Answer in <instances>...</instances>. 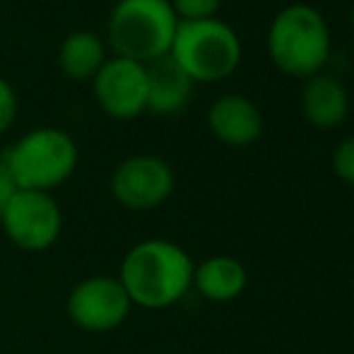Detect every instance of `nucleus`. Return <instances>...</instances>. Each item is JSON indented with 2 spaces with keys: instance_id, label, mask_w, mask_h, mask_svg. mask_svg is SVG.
<instances>
[{
  "instance_id": "17",
  "label": "nucleus",
  "mask_w": 354,
  "mask_h": 354,
  "mask_svg": "<svg viewBox=\"0 0 354 354\" xmlns=\"http://www.w3.org/2000/svg\"><path fill=\"white\" fill-rule=\"evenodd\" d=\"M17 111H19L17 92H15L8 80L0 77V136L12 128L15 118H17Z\"/></svg>"
},
{
  "instance_id": "9",
  "label": "nucleus",
  "mask_w": 354,
  "mask_h": 354,
  "mask_svg": "<svg viewBox=\"0 0 354 354\" xmlns=\"http://www.w3.org/2000/svg\"><path fill=\"white\" fill-rule=\"evenodd\" d=\"M92 89L106 116L133 121L147 111V66L113 56L94 75Z\"/></svg>"
},
{
  "instance_id": "19",
  "label": "nucleus",
  "mask_w": 354,
  "mask_h": 354,
  "mask_svg": "<svg viewBox=\"0 0 354 354\" xmlns=\"http://www.w3.org/2000/svg\"><path fill=\"white\" fill-rule=\"evenodd\" d=\"M350 27H352V34H354V3H352V10H350Z\"/></svg>"
},
{
  "instance_id": "8",
  "label": "nucleus",
  "mask_w": 354,
  "mask_h": 354,
  "mask_svg": "<svg viewBox=\"0 0 354 354\" xmlns=\"http://www.w3.org/2000/svg\"><path fill=\"white\" fill-rule=\"evenodd\" d=\"M174 186H176L174 169L154 154H136L123 159L113 169L109 181L113 201L126 210L136 212L154 210L167 203L174 193Z\"/></svg>"
},
{
  "instance_id": "4",
  "label": "nucleus",
  "mask_w": 354,
  "mask_h": 354,
  "mask_svg": "<svg viewBox=\"0 0 354 354\" xmlns=\"http://www.w3.org/2000/svg\"><path fill=\"white\" fill-rule=\"evenodd\" d=\"M178 17L171 0H118L109 15V46L142 66L169 56Z\"/></svg>"
},
{
  "instance_id": "5",
  "label": "nucleus",
  "mask_w": 354,
  "mask_h": 354,
  "mask_svg": "<svg viewBox=\"0 0 354 354\" xmlns=\"http://www.w3.org/2000/svg\"><path fill=\"white\" fill-rule=\"evenodd\" d=\"M169 56L193 82H219L236 73L243 48L239 34L227 22L212 17L178 22Z\"/></svg>"
},
{
  "instance_id": "12",
  "label": "nucleus",
  "mask_w": 354,
  "mask_h": 354,
  "mask_svg": "<svg viewBox=\"0 0 354 354\" xmlns=\"http://www.w3.org/2000/svg\"><path fill=\"white\" fill-rule=\"evenodd\" d=\"M193 80L178 68L171 56L147 66V111L154 116H176L188 106Z\"/></svg>"
},
{
  "instance_id": "6",
  "label": "nucleus",
  "mask_w": 354,
  "mask_h": 354,
  "mask_svg": "<svg viewBox=\"0 0 354 354\" xmlns=\"http://www.w3.org/2000/svg\"><path fill=\"white\" fill-rule=\"evenodd\" d=\"M0 227L19 251L44 253L61 239L63 210L53 193L17 188L0 217Z\"/></svg>"
},
{
  "instance_id": "1",
  "label": "nucleus",
  "mask_w": 354,
  "mask_h": 354,
  "mask_svg": "<svg viewBox=\"0 0 354 354\" xmlns=\"http://www.w3.org/2000/svg\"><path fill=\"white\" fill-rule=\"evenodd\" d=\"M193 258L167 239H145L123 256L118 280L133 306L159 311L181 301L193 287Z\"/></svg>"
},
{
  "instance_id": "2",
  "label": "nucleus",
  "mask_w": 354,
  "mask_h": 354,
  "mask_svg": "<svg viewBox=\"0 0 354 354\" xmlns=\"http://www.w3.org/2000/svg\"><path fill=\"white\" fill-rule=\"evenodd\" d=\"M330 27L321 10L306 3L282 8L268 29V53L275 68L294 80L323 73L330 61Z\"/></svg>"
},
{
  "instance_id": "10",
  "label": "nucleus",
  "mask_w": 354,
  "mask_h": 354,
  "mask_svg": "<svg viewBox=\"0 0 354 354\" xmlns=\"http://www.w3.org/2000/svg\"><path fill=\"white\" fill-rule=\"evenodd\" d=\"M210 133L229 147H248L263 136V113L248 97L224 94L207 111Z\"/></svg>"
},
{
  "instance_id": "11",
  "label": "nucleus",
  "mask_w": 354,
  "mask_h": 354,
  "mask_svg": "<svg viewBox=\"0 0 354 354\" xmlns=\"http://www.w3.org/2000/svg\"><path fill=\"white\" fill-rule=\"evenodd\" d=\"M301 113L318 131H333L350 116V94L337 77L318 73L304 80Z\"/></svg>"
},
{
  "instance_id": "16",
  "label": "nucleus",
  "mask_w": 354,
  "mask_h": 354,
  "mask_svg": "<svg viewBox=\"0 0 354 354\" xmlns=\"http://www.w3.org/2000/svg\"><path fill=\"white\" fill-rule=\"evenodd\" d=\"M333 171L340 181L354 188V136L345 138L333 152Z\"/></svg>"
},
{
  "instance_id": "13",
  "label": "nucleus",
  "mask_w": 354,
  "mask_h": 354,
  "mask_svg": "<svg viewBox=\"0 0 354 354\" xmlns=\"http://www.w3.org/2000/svg\"><path fill=\"white\" fill-rule=\"evenodd\" d=\"M246 268L232 256H212L193 272V287L207 301H234L246 289Z\"/></svg>"
},
{
  "instance_id": "15",
  "label": "nucleus",
  "mask_w": 354,
  "mask_h": 354,
  "mask_svg": "<svg viewBox=\"0 0 354 354\" xmlns=\"http://www.w3.org/2000/svg\"><path fill=\"white\" fill-rule=\"evenodd\" d=\"M178 22H201V19L217 17L222 0H171Z\"/></svg>"
},
{
  "instance_id": "3",
  "label": "nucleus",
  "mask_w": 354,
  "mask_h": 354,
  "mask_svg": "<svg viewBox=\"0 0 354 354\" xmlns=\"http://www.w3.org/2000/svg\"><path fill=\"white\" fill-rule=\"evenodd\" d=\"M3 164L19 191L53 193L71 181L80 164V149L66 131L44 126L24 133L5 152Z\"/></svg>"
},
{
  "instance_id": "7",
  "label": "nucleus",
  "mask_w": 354,
  "mask_h": 354,
  "mask_svg": "<svg viewBox=\"0 0 354 354\" xmlns=\"http://www.w3.org/2000/svg\"><path fill=\"white\" fill-rule=\"evenodd\" d=\"M68 318L84 333L104 335L128 321L133 304L118 277L92 275L80 280L68 294Z\"/></svg>"
},
{
  "instance_id": "18",
  "label": "nucleus",
  "mask_w": 354,
  "mask_h": 354,
  "mask_svg": "<svg viewBox=\"0 0 354 354\" xmlns=\"http://www.w3.org/2000/svg\"><path fill=\"white\" fill-rule=\"evenodd\" d=\"M15 191H17V186H15L12 176H10L8 167L3 164V159H0V217H3L5 207H8L10 198L15 196Z\"/></svg>"
},
{
  "instance_id": "14",
  "label": "nucleus",
  "mask_w": 354,
  "mask_h": 354,
  "mask_svg": "<svg viewBox=\"0 0 354 354\" xmlns=\"http://www.w3.org/2000/svg\"><path fill=\"white\" fill-rule=\"evenodd\" d=\"M106 61V44L97 32H89V29L68 34L58 48V66H61L63 75L75 82L94 80V75L102 71Z\"/></svg>"
}]
</instances>
